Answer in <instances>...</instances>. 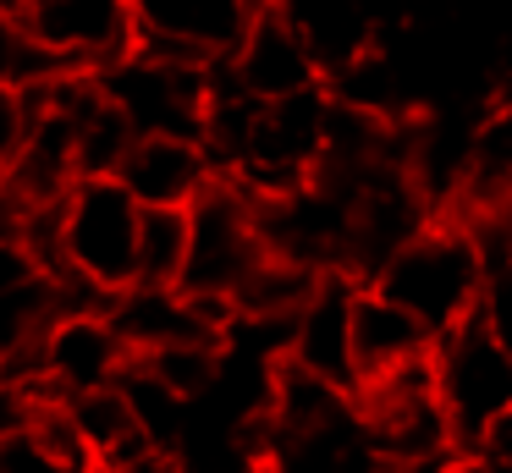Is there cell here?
Returning <instances> with one entry per match:
<instances>
[{"instance_id":"9c48e42d","label":"cell","mask_w":512,"mask_h":473,"mask_svg":"<svg viewBox=\"0 0 512 473\" xmlns=\"http://www.w3.org/2000/svg\"><path fill=\"white\" fill-rule=\"evenodd\" d=\"M215 160L204 149V138H171V132H149L133 138L116 182L138 198L144 209H188L204 187L215 182Z\"/></svg>"},{"instance_id":"9a60e30c","label":"cell","mask_w":512,"mask_h":473,"mask_svg":"<svg viewBox=\"0 0 512 473\" xmlns=\"http://www.w3.org/2000/svg\"><path fill=\"white\" fill-rule=\"evenodd\" d=\"M485 259H490V270H485V292H479L474 314L490 325V336L501 347H512V248H496Z\"/></svg>"},{"instance_id":"5b68a950","label":"cell","mask_w":512,"mask_h":473,"mask_svg":"<svg viewBox=\"0 0 512 473\" xmlns=\"http://www.w3.org/2000/svg\"><path fill=\"white\" fill-rule=\"evenodd\" d=\"M232 83L254 99H292L303 88L325 83V61L309 44V33L298 28L281 0H259L254 22L243 28V39L232 44V55H221Z\"/></svg>"},{"instance_id":"e0dca14e","label":"cell","mask_w":512,"mask_h":473,"mask_svg":"<svg viewBox=\"0 0 512 473\" xmlns=\"http://www.w3.org/2000/svg\"><path fill=\"white\" fill-rule=\"evenodd\" d=\"M0 6H6V11H23V0H0Z\"/></svg>"},{"instance_id":"3957f363","label":"cell","mask_w":512,"mask_h":473,"mask_svg":"<svg viewBox=\"0 0 512 473\" xmlns=\"http://www.w3.org/2000/svg\"><path fill=\"white\" fill-rule=\"evenodd\" d=\"M188 270L182 286L199 297H226L232 303L237 286L248 281L259 259H265V231H259V204L254 193L232 182V176H215L199 198L188 204Z\"/></svg>"},{"instance_id":"8fae6325","label":"cell","mask_w":512,"mask_h":473,"mask_svg":"<svg viewBox=\"0 0 512 473\" xmlns=\"http://www.w3.org/2000/svg\"><path fill=\"white\" fill-rule=\"evenodd\" d=\"M0 473H100L67 413V396L45 391L23 429L0 435Z\"/></svg>"},{"instance_id":"2e32d148","label":"cell","mask_w":512,"mask_h":473,"mask_svg":"<svg viewBox=\"0 0 512 473\" xmlns=\"http://www.w3.org/2000/svg\"><path fill=\"white\" fill-rule=\"evenodd\" d=\"M23 132H28L23 99H17V94H0V193L12 187L17 154H23Z\"/></svg>"},{"instance_id":"7a4b0ae2","label":"cell","mask_w":512,"mask_h":473,"mask_svg":"<svg viewBox=\"0 0 512 473\" xmlns=\"http://www.w3.org/2000/svg\"><path fill=\"white\" fill-rule=\"evenodd\" d=\"M138 231H144V204L116 176H78L61 198L56 270L83 275L105 297L127 292L138 281Z\"/></svg>"},{"instance_id":"52a82bcc","label":"cell","mask_w":512,"mask_h":473,"mask_svg":"<svg viewBox=\"0 0 512 473\" xmlns=\"http://www.w3.org/2000/svg\"><path fill=\"white\" fill-rule=\"evenodd\" d=\"M133 363V347L122 341L111 308H78V314H56L50 330L34 347V374L28 380L50 385L56 396H78V391H100L116 385Z\"/></svg>"},{"instance_id":"4fadbf2b","label":"cell","mask_w":512,"mask_h":473,"mask_svg":"<svg viewBox=\"0 0 512 473\" xmlns=\"http://www.w3.org/2000/svg\"><path fill=\"white\" fill-rule=\"evenodd\" d=\"M188 209H144L138 231V281L144 286H182L188 270Z\"/></svg>"},{"instance_id":"5bb4252c","label":"cell","mask_w":512,"mask_h":473,"mask_svg":"<svg viewBox=\"0 0 512 473\" xmlns=\"http://www.w3.org/2000/svg\"><path fill=\"white\" fill-rule=\"evenodd\" d=\"M56 72H72V66H61L56 55L28 33L23 11L0 6V94H23L28 83H45V77H56Z\"/></svg>"},{"instance_id":"277c9868","label":"cell","mask_w":512,"mask_h":473,"mask_svg":"<svg viewBox=\"0 0 512 473\" xmlns=\"http://www.w3.org/2000/svg\"><path fill=\"white\" fill-rule=\"evenodd\" d=\"M435 391L457 446H479V435L512 407V347H501L485 319L468 314L435 336Z\"/></svg>"},{"instance_id":"30bf717a","label":"cell","mask_w":512,"mask_h":473,"mask_svg":"<svg viewBox=\"0 0 512 473\" xmlns=\"http://www.w3.org/2000/svg\"><path fill=\"white\" fill-rule=\"evenodd\" d=\"M435 352V330L419 314H408L402 303H391L375 286H358L353 297V363H358V385L380 380V374L419 363Z\"/></svg>"},{"instance_id":"7c38bea8","label":"cell","mask_w":512,"mask_h":473,"mask_svg":"<svg viewBox=\"0 0 512 473\" xmlns=\"http://www.w3.org/2000/svg\"><path fill=\"white\" fill-rule=\"evenodd\" d=\"M122 391H127V402H133V413H138V424H144V435L155 440L166 457H177L182 451V435H188V396H177L160 374H149L144 363H127V374H122Z\"/></svg>"},{"instance_id":"ba28073f","label":"cell","mask_w":512,"mask_h":473,"mask_svg":"<svg viewBox=\"0 0 512 473\" xmlns=\"http://www.w3.org/2000/svg\"><path fill=\"white\" fill-rule=\"evenodd\" d=\"M353 297L358 281L342 270H331L314 297L298 308L292 319V341H287V358L303 363L309 374L342 385V391H358V363H353Z\"/></svg>"},{"instance_id":"6da1fadb","label":"cell","mask_w":512,"mask_h":473,"mask_svg":"<svg viewBox=\"0 0 512 473\" xmlns=\"http://www.w3.org/2000/svg\"><path fill=\"white\" fill-rule=\"evenodd\" d=\"M485 242H479L474 226L452 215H435L419 237H408L369 286L386 292L391 303H402L408 314H419L435 336H446L452 325H463L479 308V292H485Z\"/></svg>"},{"instance_id":"8992f818","label":"cell","mask_w":512,"mask_h":473,"mask_svg":"<svg viewBox=\"0 0 512 473\" xmlns=\"http://www.w3.org/2000/svg\"><path fill=\"white\" fill-rule=\"evenodd\" d=\"M23 22L72 72H105L138 44L133 0H23Z\"/></svg>"}]
</instances>
